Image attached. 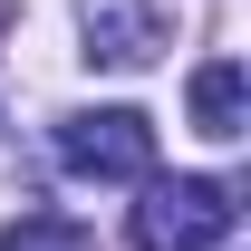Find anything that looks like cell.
Returning a JSON list of instances; mask_svg holds the SVG:
<instances>
[{
  "label": "cell",
  "instance_id": "6da1fadb",
  "mask_svg": "<svg viewBox=\"0 0 251 251\" xmlns=\"http://www.w3.org/2000/svg\"><path fill=\"white\" fill-rule=\"evenodd\" d=\"M232 184L213 174H155L135 203V251H222L232 242Z\"/></svg>",
  "mask_w": 251,
  "mask_h": 251
},
{
  "label": "cell",
  "instance_id": "3957f363",
  "mask_svg": "<svg viewBox=\"0 0 251 251\" xmlns=\"http://www.w3.org/2000/svg\"><path fill=\"white\" fill-rule=\"evenodd\" d=\"M77 29H87V68H145L164 49V0H87Z\"/></svg>",
  "mask_w": 251,
  "mask_h": 251
},
{
  "label": "cell",
  "instance_id": "7a4b0ae2",
  "mask_svg": "<svg viewBox=\"0 0 251 251\" xmlns=\"http://www.w3.org/2000/svg\"><path fill=\"white\" fill-rule=\"evenodd\" d=\"M58 164L97 174V184H135V174H155V126L135 106H77L58 126Z\"/></svg>",
  "mask_w": 251,
  "mask_h": 251
},
{
  "label": "cell",
  "instance_id": "5b68a950",
  "mask_svg": "<svg viewBox=\"0 0 251 251\" xmlns=\"http://www.w3.org/2000/svg\"><path fill=\"white\" fill-rule=\"evenodd\" d=\"M0 251H97V232L68 222V213H20L10 232H0Z\"/></svg>",
  "mask_w": 251,
  "mask_h": 251
},
{
  "label": "cell",
  "instance_id": "8992f818",
  "mask_svg": "<svg viewBox=\"0 0 251 251\" xmlns=\"http://www.w3.org/2000/svg\"><path fill=\"white\" fill-rule=\"evenodd\" d=\"M0 29H10V0H0Z\"/></svg>",
  "mask_w": 251,
  "mask_h": 251
},
{
  "label": "cell",
  "instance_id": "277c9868",
  "mask_svg": "<svg viewBox=\"0 0 251 251\" xmlns=\"http://www.w3.org/2000/svg\"><path fill=\"white\" fill-rule=\"evenodd\" d=\"M193 135H213V145L242 135V68H232V58H203V68H193Z\"/></svg>",
  "mask_w": 251,
  "mask_h": 251
}]
</instances>
